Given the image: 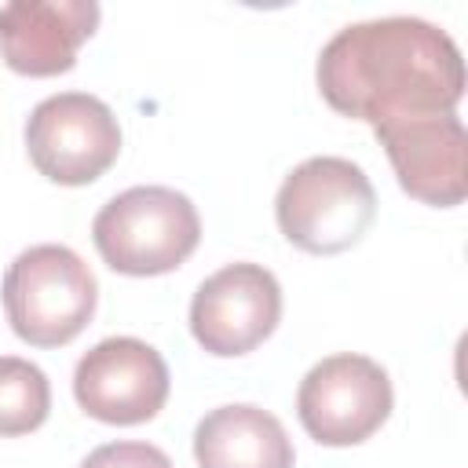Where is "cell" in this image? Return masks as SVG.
I'll return each mask as SVG.
<instances>
[{"instance_id": "obj_5", "label": "cell", "mask_w": 468, "mask_h": 468, "mask_svg": "<svg viewBox=\"0 0 468 468\" xmlns=\"http://www.w3.org/2000/svg\"><path fill=\"white\" fill-rule=\"evenodd\" d=\"M26 150L44 179L84 186L117 161L121 124L102 99L88 91H58L33 106L26 121Z\"/></svg>"}, {"instance_id": "obj_10", "label": "cell", "mask_w": 468, "mask_h": 468, "mask_svg": "<svg viewBox=\"0 0 468 468\" xmlns=\"http://www.w3.org/2000/svg\"><path fill=\"white\" fill-rule=\"evenodd\" d=\"M95 26V0H11L0 7V55L15 73L55 77L73 69Z\"/></svg>"}, {"instance_id": "obj_13", "label": "cell", "mask_w": 468, "mask_h": 468, "mask_svg": "<svg viewBox=\"0 0 468 468\" xmlns=\"http://www.w3.org/2000/svg\"><path fill=\"white\" fill-rule=\"evenodd\" d=\"M80 468H172L168 453L150 442H106L95 446Z\"/></svg>"}, {"instance_id": "obj_11", "label": "cell", "mask_w": 468, "mask_h": 468, "mask_svg": "<svg viewBox=\"0 0 468 468\" xmlns=\"http://www.w3.org/2000/svg\"><path fill=\"white\" fill-rule=\"evenodd\" d=\"M197 468H292V439L282 420L252 402L205 413L194 428Z\"/></svg>"}, {"instance_id": "obj_7", "label": "cell", "mask_w": 468, "mask_h": 468, "mask_svg": "<svg viewBox=\"0 0 468 468\" xmlns=\"http://www.w3.org/2000/svg\"><path fill=\"white\" fill-rule=\"evenodd\" d=\"M168 384L161 351L139 336L99 340L73 369V395L80 410L102 424L154 420L168 399Z\"/></svg>"}, {"instance_id": "obj_2", "label": "cell", "mask_w": 468, "mask_h": 468, "mask_svg": "<svg viewBox=\"0 0 468 468\" xmlns=\"http://www.w3.org/2000/svg\"><path fill=\"white\" fill-rule=\"evenodd\" d=\"M278 230L303 252L333 256L362 241L377 216L369 176L347 157H307L278 186Z\"/></svg>"}, {"instance_id": "obj_9", "label": "cell", "mask_w": 468, "mask_h": 468, "mask_svg": "<svg viewBox=\"0 0 468 468\" xmlns=\"http://www.w3.org/2000/svg\"><path fill=\"white\" fill-rule=\"evenodd\" d=\"M399 186L435 208H453L468 194V135L457 113L406 117L373 128Z\"/></svg>"}, {"instance_id": "obj_3", "label": "cell", "mask_w": 468, "mask_h": 468, "mask_svg": "<svg viewBox=\"0 0 468 468\" xmlns=\"http://www.w3.org/2000/svg\"><path fill=\"white\" fill-rule=\"evenodd\" d=\"M106 267L132 278L176 271L201 241L194 201L172 186H132L110 197L91 223Z\"/></svg>"}, {"instance_id": "obj_4", "label": "cell", "mask_w": 468, "mask_h": 468, "mask_svg": "<svg viewBox=\"0 0 468 468\" xmlns=\"http://www.w3.org/2000/svg\"><path fill=\"white\" fill-rule=\"evenodd\" d=\"M0 292L11 329L33 347L69 344L91 322L99 300L91 267L66 245H33L18 252Z\"/></svg>"}, {"instance_id": "obj_6", "label": "cell", "mask_w": 468, "mask_h": 468, "mask_svg": "<svg viewBox=\"0 0 468 468\" xmlns=\"http://www.w3.org/2000/svg\"><path fill=\"white\" fill-rule=\"evenodd\" d=\"M391 380L366 355H329L307 369L296 391L303 431L322 446L366 442L391 413Z\"/></svg>"}, {"instance_id": "obj_12", "label": "cell", "mask_w": 468, "mask_h": 468, "mask_svg": "<svg viewBox=\"0 0 468 468\" xmlns=\"http://www.w3.org/2000/svg\"><path fill=\"white\" fill-rule=\"evenodd\" d=\"M51 413V384L29 358H0V435L37 431Z\"/></svg>"}, {"instance_id": "obj_1", "label": "cell", "mask_w": 468, "mask_h": 468, "mask_svg": "<svg viewBox=\"0 0 468 468\" xmlns=\"http://www.w3.org/2000/svg\"><path fill=\"white\" fill-rule=\"evenodd\" d=\"M314 77L336 113L373 128L453 113L464 95V58L453 37L410 15L344 26L322 48Z\"/></svg>"}, {"instance_id": "obj_8", "label": "cell", "mask_w": 468, "mask_h": 468, "mask_svg": "<svg viewBox=\"0 0 468 468\" xmlns=\"http://www.w3.org/2000/svg\"><path fill=\"white\" fill-rule=\"evenodd\" d=\"M282 318V285L260 263H227L190 300L194 340L219 358L260 347Z\"/></svg>"}]
</instances>
